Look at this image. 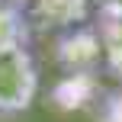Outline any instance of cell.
Here are the masks:
<instances>
[{
  "label": "cell",
  "instance_id": "1",
  "mask_svg": "<svg viewBox=\"0 0 122 122\" xmlns=\"http://www.w3.org/2000/svg\"><path fill=\"white\" fill-rule=\"evenodd\" d=\"M39 67L29 45H0V116H19L36 103Z\"/></svg>",
  "mask_w": 122,
  "mask_h": 122
},
{
  "label": "cell",
  "instance_id": "2",
  "mask_svg": "<svg viewBox=\"0 0 122 122\" xmlns=\"http://www.w3.org/2000/svg\"><path fill=\"white\" fill-rule=\"evenodd\" d=\"M29 42V26L19 6L0 0V45H26Z\"/></svg>",
  "mask_w": 122,
  "mask_h": 122
},
{
  "label": "cell",
  "instance_id": "3",
  "mask_svg": "<svg viewBox=\"0 0 122 122\" xmlns=\"http://www.w3.org/2000/svg\"><path fill=\"white\" fill-rule=\"evenodd\" d=\"M84 0H39V10L42 16L58 19V23H74V19L84 16Z\"/></svg>",
  "mask_w": 122,
  "mask_h": 122
},
{
  "label": "cell",
  "instance_id": "4",
  "mask_svg": "<svg viewBox=\"0 0 122 122\" xmlns=\"http://www.w3.org/2000/svg\"><path fill=\"white\" fill-rule=\"evenodd\" d=\"M100 45L122 67V16H112V19H103L100 23Z\"/></svg>",
  "mask_w": 122,
  "mask_h": 122
},
{
  "label": "cell",
  "instance_id": "5",
  "mask_svg": "<svg viewBox=\"0 0 122 122\" xmlns=\"http://www.w3.org/2000/svg\"><path fill=\"white\" fill-rule=\"evenodd\" d=\"M103 3H106V6H112V10H119V13H122V0H103Z\"/></svg>",
  "mask_w": 122,
  "mask_h": 122
},
{
  "label": "cell",
  "instance_id": "6",
  "mask_svg": "<svg viewBox=\"0 0 122 122\" xmlns=\"http://www.w3.org/2000/svg\"><path fill=\"white\" fill-rule=\"evenodd\" d=\"M6 3H13V6H19V10H23V6L29 3V0H6Z\"/></svg>",
  "mask_w": 122,
  "mask_h": 122
}]
</instances>
